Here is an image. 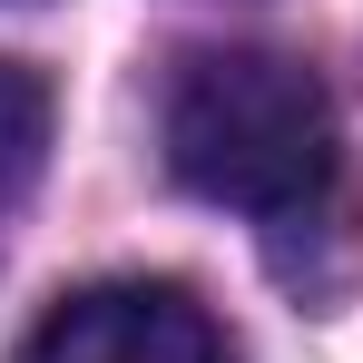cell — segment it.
<instances>
[{
    "label": "cell",
    "instance_id": "cell-1",
    "mask_svg": "<svg viewBox=\"0 0 363 363\" xmlns=\"http://www.w3.org/2000/svg\"><path fill=\"white\" fill-rule=\"evenodd\" d=\"M167 167L206 206L295 216L334 177V99L285 50H206L167 89Z\"/></svg>",
    "mask_w": 363,
    "mask_h": 363
},
{
    "label": "cell",
    "instance_id": "cell-2",
    "mask_svg": "<svg viewBox=\"0 0 363 363\" xmlns=\"http://www.w3.org/2000/svg\"><path fill=\"white\" fill-rule=\"evenodd\" d=\"M30 363H226V344H216L206 304L186 295V285H147V275H128V285H89V295H69L60 314L40 324Z\"/></svg>",
    "mask_w": 363,
    "mask_h": 363
},
{
    "label": "cell",
    "instance_id": "cell-3",
    "mask_svg": "<svg viewBox=\"0 0 363 363\" xmlns=\"http://www.w3.org/2000/svg\"><path fill=\"white\" fill-rule=\"evenodd\" d=\"M40 157H50V89H40V69L0 60V206L30 196Z\"/></svg>",
    "mask_w": 363,
    "mask_h": 363
}]
</instances>
